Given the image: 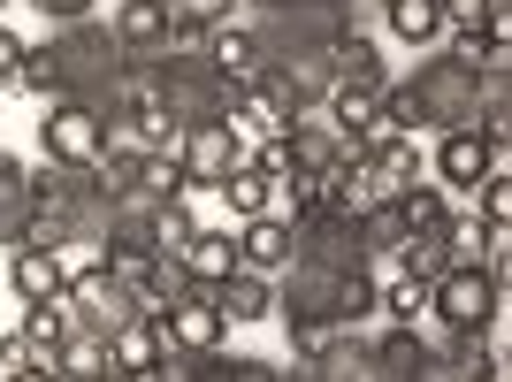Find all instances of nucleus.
I'll return each mask as SVG.
<instances>
[{
	"label": "nucleus",
	"instance_id": "1",
	"mask_svg": "<svg viewBox=\"0 0 512 382\" xmlns=\"http://www.w3.org/2000/svg\"><path fill=\"white\" fill-rule=\"evenodd\" d=\"M383 115L406 138L421 130H482L497 153L512 138V54H490V62H459L444 46H428V62L413 77H390L383 85Z\"/></svg>",
	"mask_w": 512,
	"mask_h": 382
},
{
	"label": "nucleus",
	"instance_id": "2",
	"mask_svg": "<svg viewBox=\"0 0 512 382\" xmlns=\"http://www.w3.org/2000/svg\"><path fill=\"white\" fill-rule=\"evenodd\" d=\"M23 92H39L46 107L54 100H77V107H115V92L138 85V54L115 46L107 23H54V39L23 46Z\"/></svg>",
	"mask_w": 512,
	"mask_h": 382
},
{
	"label": "nucleus",
	"instance_id": "3",
	"mask_svg": "<svg viewBox=\"0 0 512 382\" xmlns=\"http://www.w3.org/2000/svg\"><path fill=\"white\" fill-rule=\"evenodd\" d=\"M138 85H146V100L161 107L176 130L230 123V115H237V92L207 69V54H199V46H169V54H146V62H138Z\"/></svg>",
	"mask_w": 512,
	"mask_h": 382
},
{
	"label": "nucleus",
	"instance_id": "4",
	"mask_svg": "<svg viewBox=\"0 0 512 382\" xmlns=\"http://www.w3.org/2000/svg\"><path fill=\"white\" fill-rule=\"evenodd\" d=\"M375 291L383 283L367 268H321V260H283L276 283V314L283 321H329V329H360L375 314Z\"/></svg>",
	"mask_w": 512,
	"mask_h": 382
},
{
	"label": "nucleus",
	"instance_id": "5",
	"mask_svg": "<svg viewBox=\"0 0 512 382\" xmlns=\"http://www.w3.org/2000/svg\"><path fill=\"white\" fill-rule=\"evenodd\" d=\"M428 321L451 329V337H490L497 321H505V276L474 268V260H451L444 276L428 283Z\"/></svg>",
	"mask_w": 512,
	"mask_h": 382
},
{
	"label": "nucleus",
	"instance_id": "6",
	"mask_svg": "<svg viewBox=\"0 0 512 382\" xmlns=\"http://www.w3.org/2000/svg\"><path fill=\"white\" fill-rule=\"evenodd\" d=\"M62 306H69L77 321H85V329H100V337H115L123 321H138V314H146V306H138V291L123 283V268H115L107 253H92V260H77V268H69Z\"/></svg>",
	"mask_w": 512,
	"mask_h": 382
},
{
	"label": "nucleus",
	"instance_id": "7",
	"mask_svg": "<svg viewBox=\"0 0 512 382\" xmlns=\"http://www.w3.org/2000/svg\"><path fill=\"white\" fill-rule=\"evenodd\" d=\"M421 329V367L413 382H505V352L490 337H451L436 321H413Z\"/></svg>",
	"mask_w": 512,
	"mask_h": 382
},
{
	"label": "nucleus",
	"instance_id": "8",
	"mask_svg": "<svg viewBox=\"0 0 512 382\" xmlns=\"http://www.w3.org/2000/svg\"><path fill=\"white\" fill-rule=\"evenodd\" d=\"M115 146L107 138V115L100 107H77V100H54L39 123V161H54V169H100V153Z\"/></svg>",
	"mask_w": 512,
	"mask_h": 382
},
{
	"label": "nucleus",
	"instance_id": "9",
	"mask_svg": "<svg viewBox=\"0 0 512 382\" xmlns=\"http://www.w3.org/2000/svg\"><path fill=\"white\" fill-rule=\"evenodd\" d=\"M245 161H253V138H245L237 123H199V130L176 138V169H184L192 191H214L230 169H245Z\"/></svg>",
	"mask_w": 512,
	"mask_h": 382
},
{
	"label": "nucleus",
	"instance_id": "10",
	"mask_svg": "<svg viewBox=\"0 0 512 382\" xmlns=\"http://www.w3.org/2000/svg\"><path fill=\"white\" fill-rule=\"evenodd\" d=\"M153 329H161V344H176V352H222L230 344V321H222V306H214L207 291H192V298H176V306H161V314H146Z\"/></svg>",
	"mask_w": 512,
	"mask_h": 382
},
{
	"label": "nucleus",
	"instance_id": "11",
	"mask_svg": "<svg viewBox=\"0 0 512 382\" xmlns=\"http://www.w3.org/2000/svg\"><path fill=\"white\" fill-rule=\"evenodd\" d=\"M199 54H207V69H214L230 92H253L260 77H268V62H260V46H253V31H245V23H214L207 39H199Z\"/></svg>",
	"mask_w": 512,
	"mask_h": 382
},
{
	"label": "nucleus",
	"instance_id": "12",
	"mask_svg": "<svg viewBox=\"0 0 512 382\" xmlns=\"http://www.w3.org/2000/svg\"><path fill=\"white\" fill-rule=\"evenodd\" d=\"M497 169H505V153H497L482 130H444V138H436V176H444L451 191H474Z\"/></svg>",
	"mask_w": 512,
	"mask_h": 382
},
{
	"label": "nucleus",
	"instance_id": "13",
	"mask_svg": "<svg viewBox=\"0 0 512 382\" xmlns=\"http://www.w3.org/2000/svg\"><path fill=\"white\" fill-rule=\"evenodd\" d=\"M107 31H115V46H123V54H138V62H146V54H169V46H176V31H169V0H123Z\"/></svg>",
	"mask_w": 512,
	"mask_h": 382
},
{
	"label": "nucleus",
	"instance_id": "14",
	"mask_svg": "<svg viewBox=\"0 0 512 382\" xmlns=\"http://www.w3.org/2000/svg\"><path fill=\"white\" fill-rule=\"evenodd\" d=\"M176 268L192 276V291H214L222 276H237V230H192V245L176 253Z\"/></svg>",
	"mask_w": 512,
	"mask_h": 382
},
{
	"label": "nucleus",
	"instance_id": "15",
	"mask_svg": "<svg viewBox=\"0 0 512 382\" xmlns=\"http://www.w3.org/2000/svg\"><path fill=\"white\" fill-rule=\"evenodd\" d=\"M291 253H299V245H291V222H283V214H253V222L237 230V268H260V276H276Z\"/></svg>",
	"mask_w": 512,
	"mask_h": 382
},
{
	"label": "nucleus",
	"instance_id": "16",
	"mask_svg": "<svg viewBox=\"0 0 512 382\" xmlns=\"http://www.w3.org/2000/svg\"><path fill=\"white\" fill-rule=\"evenodd\" d=\"M8 283L23 306H54L69 291V260L62 253H8Z\"/></svg>",
	"mask_w": 512,
	"mask_h": 382
},
{
	"label": "nucleus",
	"instance_id": "17",
	"mask_svg": "<svg viewBox=\"0 0 512 382\" xmlns=\"http://www.w3.org/2000/svg\"><path fill=\"white\" fill-rule=\"evenodd\" d=\"M329 85H360V92H383L390 85V69H383V54H375L367 31H344V39L329 46Z\"/></svg>",
	"mask_w": 512,
	"mask_h": 382
},
{
	"label": "nucleus",
	"instance_id": "18",
	"mask_svg": "<svg viewBox=\"0 0 512 382\" xmlns=\"http://www.w3.org/2000/svg\"><path fill=\"white\" fill-rule=\"evenodd\" d=\"M207 298L222 306V321H268V314H276V283L260 276V268H237V276H222Z\"/></svg>",
	"mask_w": 512,
	"mask_h": 382
},
{
	"label": "nucleus",
	"instance_id": "19",
	"mask_svg": "<svg viewBox=\"0 0 512 382\" xmlns=\"http://www.w3.org/2000/svg\"><path fill=\"white\" fill-rule=\"evenodd\" d=\"M283 146H291V169L321 176V169H329V161L344 153V130L329 123V115H299V123L283 130Z\"/></svg>",
	"mask_w": 512,
	"mask_h": 382
},
{
	"label": "nucleus",
	"instance_id": "20",
	"mask_svg": "<svg viewBox=\"0 0 512 382\" xmlns=\"http://www.w3.org/2000/svg\"><path fill=\"white\" fill-rule=\"evenodd\" d=\"M100 367H107V337L69 314V337H62V352H54V375H62V382H92Z\"/></svg>",
	"mask_w": 512,
	"mask_h": 382
},
{
	"label": "nucleus",
	"instance_id": "21",
	"mask_svg": "<svg viewBox=\"0 0 512 382\" xmlns=\"http://www.w3.org/2000/svg\"><path fill=\"white\" fill-rule=\"evenodd\" d=\"M161 360V329H153L146 314L138 321H123V329H115V337H107V367H123V375H138L146 382V367Z\"/></svg>",
	"mask_w": 512,
	"mask_h": 382
},
{
	"label": "nucleus",
	"instance_id": "22",
	"mask_svg": "<svg viewBox=\"0 0 512 382\" xmlns=\"http://www.w3.org/2000/svg\"><path fill=\"white\" fill-rule=\"evenodd\" d=\"M383 23L406 46H421V54H428V46H444V8H436V0H383Z\"/></svg>",
	"mask_w": 512,
	"mask_h": 382
},
{
	"label": "nucleus",
	"instance_id": "23",
	"mask_svg": "<svg viewBox=\"0 0 512 382\" xmlns=\"http://www.w3.org/2000/svg\"><path fill=\"white\" fill-rule=\"evenodd\" d=\"M62 337H69V306H62V298H54V306H23V344H31V360H39V367H54Z\"/></svg>",
	"mask_w": 512,
	"mask_h": 382
},
{
	"label": "nucleus",
	"instance_id": "24",
	"mask_svg": "<svg viewBox=\"0 0 512 382\" xmlns=\"http://www.w3.org/2000/svg\"><path fill=\"white\" fill-rule=\"evenodd\" d=\"M230 16H237V0H169V31H176V46H199L214 23H230Z\"/></svg>",
	"mask_w": 512,
	"mask_h": 382
},
{
	"label": "nucleus",
	"instance_id": "25",
	"mask_svg": "<svg viewBox=\"0 0 512 382\" xmlns=\"http://www.w3.org/2000/svg\"><path fill=\"white\" fill-rule=\"evenodd\" d=\"M390 207H398V222H406V237H421V230H444V222H451L444 191H436V184H421V176H413V184L398 191Z\"/></svg>",
	"mask_w": 512,
	"mask_h": 382
},
{
	"label": "nucleus",
	"instance_id": "26",
	"mask_svg": "<svg viewBox=\"0 0 512 382\" xmlns=\"http://www.w3.org/2000/svg\"><path fill=\"white\" fill-rule=\"evenodd\" d=\"M23 214H31L23 161H8V153H0V245H8V253H16V237H23Z\"/></svg>",
	"mask_w": 512,
	"mask_h": 382
},
{
	"label": "nucleus",
	"instance_id": "27",
	"mask_svg": "<svg viewBox=\"0 0 512 382\" xmlns=\"http://www.w3.org/2000/svg\"><path fill=\"white\" fill-rule=\"evenodd\" d=\"M352 230H360V253H367V260H375V253H398V245H406V222H398V207H390V199L360 207V214H352Z\"/></svg>",
	"mask_w": 512,
	"mask_h": 382
},
{
	"label": "nucleus",
	"instance_id": "28",
	"mask_svg": "<svg viewBox=\"0 0 512 382\" xmlns=\"http://www.w3.org/2000/svg\"><path fill=\"white\" fill-rule=\"evenodd\" d=\"M214 191L230 199V214H237V222H253V214H268V199H276V184H268V176H260L253 161H245V169H230V176H222Z\"/></svg>",
	"mask_w": 512,
	"mask_h": 382
},
{
	"label": "nucleus",
	"instance_id": "29",
	"mask_svg": "<svg viewBox=\"0 0 512 382\" xmlns=\"http://www.w3.org/2000/svg\"><path fill=\"white\" fill-rule=\"evenodd\" d=\"M451 268V253H444V230H421V237H406L398 245V276H413V283H436Z\"/></svg>",
	"mask_w": 512,
	"mask_h": 382
},
{
	"label": "nucleus",
	"instance_id": "30",
	"mask_svg": "<svg viewBox=\"0 0 512 382\" xmlns=\"http://www.w3.org/2000/svg\"><path fill=\"white\" fill-rule=\"evenodd\" d=\"M138 199H192L184 169H176V153H146L138 161Z\"/></svg>",
	"mask_w": 512,
	"mask_h": 382
},
{
	"label": "nucleus",
	"instance_id": "31",
	"mask_svg": "<svg viewBox=\"0 0 512 382\" xmlns=\"http://www.w3.org/2000/svg\"><path fill=\"white\" fill-rule=\"evenodd\" d=\"M375 314H390V321H428V283H413V276H398V283H383L375 291Z\"/></svg>",
	"mask_w": 512,
	"mask_h": 382
},
{
	"label": "nucleus",
	"instance_id": "32",
	"mask_svg": "<svg viewBox=\"0 0 512 382\" xmlns=\"http://www.w3.org/2000/svg\"><path fill=\"white\" fill-rule=\"evenodd\" d=\"M192 207H184V199H153V237H161V253H184V245H192Z\"/></svg>",
	"mask_w": 512,
	"mask_h": 382
},
{
	"label": "nucleus",
	"instance_id": "33",
	"mask_svg": "<svg viewBox=\"0 0 512 382\" xmlns=\"http://www.w3.org/2000/svg\"><path fill=\"white\" fill-rule=\"evenodd\" d=\"M482 237H490V222H482V214H451V222H444V253H451V260H474V268H490V260H482Z\"/></svg>",
	"mask_w": 512,
	"mask_h": 382
},
{
	"label": "nucleus",
	"instance_id": "34",
	"mask_svg": "<svg viewBox=\"0 0 512 382\" xmlns=\"http://www.w3.org/2000/svg\"><path fill=\"white\" fill-rule=\"evenodd\" d=\"M199 382H276L268 360H230V352H207L199 360Z\"/></svg>",
	"mask_w": 512,
	"mask_h": 382
},
{
	"label": "nucleus",
	"instance_id": "35",
	"mask_svg": "<svg viewBox=\"0 0 512 382\" xmlns=\"http://www.w3.org/2000/svg\"><path fill=\"white\" fill-rule=\"evenodd\" d=\"M444 8V31H482V23L497 16V8H512V0H436Z\"/></svg>",
	"mask_w": 512,
	"mask_h": 382
},
{
	"label": "nucleus",
	"instance_id": "36",
	"mask_svg": "<svg viewBox=\"0 0 512 382\" xmlns=\"http://www.w3.org/2000/svg\"><path fill=\"white\" fill-rule=\"evenodd\" d=\"M283 329H291V360H321V352L337 344V329H329V321H283Z\"/></svg>",
	"mask_w": 512,
	"mask_h": 382
},
{
	"label": "nucleus",
	"instance_id": "37",
	"mask_svg": "<svg viewBox=\"0 0 512 382\" xmlns=\"http://www.w3.org/2000/svg\"><path fill=\"white\" fill-rule=\"evenodd\" d=\"M146 382H199V352H176V344H161V360L146 367Z\"/></svg>",
	"mask_w": 512,
	"mask_h": 382
},
{
	"label": "nucleus",
	"instance_id": "38",
	"mask_svg": "<svg viewBox=\"0 0 512 382\" xmlns=\"http://www.w3.org/2000/svg\"><path fill=\"white\" fill-rule=\"evenodd\" d=\"M474 191H482V222H512V176H505V169L482 176Z\"/></svg>",
	"mask_w": 512,
	"mask_h": 382
},
{
	"label": "nucleus",
	"instance_id": "39",
	"mask_svg": "<svg viewBox=\"0 0 512 382\" xmlns=\"http://www.w3.org/2000/svg\"><path fill=\"white\" fill-rule=\"evenodd\" d=\"M31 8H39L46 23H92V8H100V0H31Z\"/></svg>",
	"mask_w": 512,
	"mask_h": 382
},
{
	"label": "nucleus",
	"instance_id": "40",
	"mask_svg": "<svg viewBox=\"0 0 512 382\" xmlns=\"http://www.w3.org/2000/svg\"><path fill=\"white\" fill-rule=\"evenodd\" d=\"M16 77H23V39L8 31V23H0V92L16 85Z\"/></svg>",
	"mask_w": 512,
	"mask_h": 382
},
{
	"label": "nucleus",
	"instance_id": "41",
	"mask_svg": "<svg viewBox=\"0 0 512 382\" xmlns=\"http://www.w3.org/2000/svg\"><path fill=\"white\" fill-rule=\"evenodd\" d=\"M23 367H31V344L16 329V337H0V375H23Z\"/></svg>",
	"mask_w": 512,
	"mask_h": 382
},
{
	"label": "nucleus",
	"instance_id": "42",
	"mask_svg": "<svg viewBox=\"0 0 512 382\" xmlns=\"http://www.w3.org/2000/svg\"><path fill=\"white\" fill-rule=\"evenodd\" d=\"M276 382H337L321 360H291V367H276Z\"/></svg>",
	"mask_w": 512,
	"mask_h": 382
},
{
	"label": "nucleus",
	"instance_id": "43",
	"mask_svg": "<svg viewBox=\"0 0 512 382\" xmlns=\"http://www.w3.org/2000/svg\"><path fill=\"white\" fill-rule=\"evenodd\" d=\"M0 382H62V375H54V367H39V360H31V367H23V375H0Z\"/></svg>",
	"mask_w": 512,
	"mask_h": 382
},
{
	"label": "nucleus",
	"instance_id": "44",
	"mask_svg": "<svg viewBox=\"0 0 512 382\" xmlns=\"http://www.w3.org/2000/svg\"><path fill=\"white\" fill-rule=\"evenodd\" d=\"M92 382H138V375H123V367H100V375H92Z\"/></svg>",
	"mask_w": 512,
	"mask_h": 382
},
{
	"label": "nucleus",
	"instance_id": "45",
	"mask_svg": "<svg viewBox=\"0 0 512 382\" xmlns=\"http://www.w3.org/2000/svg\"><path fill=\"white\" fill-rule=\"evenodd\" d=\"M245 8H253V16H268V8H291V0H245Z\"/></svg>",
	"mask_w": 512,
	"mask_h": 382
},
{
	"label": "nucleus",
	"instance_id": "46",
	"mask_svg": "<svg viewBox=\"0 0 512 382\" xmlns=\"http://www.w3.org/2000/svg\"><path fill=\"white\" fill-rule=\"evenodd\" d=\"M367 8H383V0H360V16H367Z\"/></svg>",
	"mask_w": 512,
	"mask_h": 382
},
{
	"label": "nucleus",
	"instance_id": "47",
	"mask_svg": "<svg viewBox=\"0 0 512 382\" xmlns=\"http://www.w3.org/2000/svg\"><path fill=\"white\" fill-rule=\"evenodd\" d=\"M0 8H8V0H0Z\"/></svg>",
	"mask_w": 512,
	"mask_h": 382
}]
</instances>
